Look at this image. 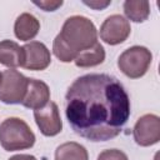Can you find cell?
<instances>
[{"mask_svg":"<svg viewBox=\"0 0 160 160\" xmlns=\"http://www.w3.org/2000/svg\"><path fill=\"white\" fill-rule=\"evenodd\" d=\"M65 114L71 129L90 141L116 138L130 116L122 84L108 74H86L69 86Z\"/></svg>","mask_w":160,"mask_h":160,"instance_id":"1","label":"cell"},{"mask_svg":"<svg viewBox=\"0 0 160 160\" xmlns=\"http://www.w3.org/2000/svg\"><path fill=\"white\" fill-rule=\"evenodd\" d=\"M58 36L76 56L98 42L96 26L90 19L81 15L68 18Z\"/></svg>","mask_w":160,"mask_h":160,"instance_id":"2","label":"cell"},{"mask_svg":"<svg viewBox=\"0 0 160 160\" xmlns=\"http://www.w3.org/2000/svg\"><path fill=\"white\" fill-rule=\"evenodd\" d=\"M35 144V134L20 118H8L0 124V145L6 151L29 149Z\"/></svg>","mask_w":160,"mask_h":160,"instance_id":"3","label":"cell"},{"mask_svg":"<svg viewBox=\"0 0 160 160\" xmlns=\"http://www.w3.org/2000/svg\"><path fill=\"white\" fill-rule=\"evenodd\" d=\"M152 61L151 51L140 45L131 46L124 50L119 59L118 66L120 71L130 79H139L146 74Z\"/></svg>","mask_w":160,"mask_h":160,"instance_id":"4","label":"cell"},{"mask_svg":"<svg viewBox=\"0 0 160 160\" xmlns=\"http://www.w3.org/2000/svg\"><path fill=\"white\" fill-rule=\"evenodd\" d=\"M29 78L15 69L2 72L0 82V101L5 104H21L26 94Z\"/></svg>","mask_w":160,"mask_h":160,"instance_id":"5","label":"cell"},{"mask_svg":"<svg viewBox=\"0 0 160 160\" xmlns=\"http://www.w3.org/2000/svg\"><path fill=\"white\" fill-rule=\"evenodd\" d=\"M131 32L130 22L122 15L114 14L108 16L100 26V38L109 45L124 42Z\"/></svg>","mask_w":160,"mask_h":160,"instance_id":"6","label":"cell"},{"mask_svg":"<svg viewBox=\"0 0 160 160\" xmlns=\"http://www.w3.org/2000/svg\"><path fill=\"white\" fill-rule=\"evenodd\" d=\"M134 140L140 146H151L160 140V118L155 114H145L138 119L132 129Z\"/></svg>","mask_w":160,"mask_h":160,"instance_id":"7","label":"cell"},{"mask_svg":"<svg viewBox=\"0 0 160 160\" xmlns=\"http://www.w3.org/2000/svg\"><path fill=\"white\" fill-rule=\"evenodd\" d=\"M34 118L40 132L45 136H55L62 130L59 108L54 101H49L44 108L34 110Z\"/></svg>","mask_w":160,"mask_h":160,"instance_id":"8","label":"cell"},{"mask_svg":"<svg viewBox=\"0 0 160 160\" xmlns=\"http://www.w3.org/2000/svg\"><path fill=\"white\" fill-rule=\"evenodd\" d=\"M24 50V61H22V68L28 70H45L50 62H51V56L50 51L46 48L45 44L40 41H30L22 46Z\"/></svg>","mask_w":160,"mask_h":160,"instance_id":"9","label":"cell"},{"mask_svg":"<svg viewBox=\"0 0 160 160\" xmlns=\"http://www.w3.org/2000/svg\"><path fill=\"white\" fill-rule=\"evenodd\" d=\"M49 101H50V89L48 84L41 80L29 78L26 94L24 96L21 105L32 110H38L44 108Z\"/></svg>","mask_w":160,"mask_h":160,"instance_id":"10","label":"cell"},{"mask_svg":"<svg viewBox=\"0 0 160 160\" xmlns=\"http://www.w3.org/2000/svg\"><path fill=\"white\" fill-rule=\"evenodd\" d=\"M39 30H40V22L30 12H22L15 20L14 32L19 40L22 41L32 40L38 35Z\"/></svg>","mask_w":160,"mask_h":160,"instance_id":"11","label":"cell"},{"mask_svg":"<svg viewBox=\"0 0 160 160\" xmlns=\"http://www.w3.org/2000/svg\"><path fill=\"white\" fill-rule=\"evenodd\" d=\"M24 50L18 42L12 40L0 41V64L8 66L9 69H15L22 66Z\"/></svg>","mask_w":160,"mask_h":160,"instance_id":"12","label":"cell"},{"mask_svg":"<svg viewBox=\"0 0 160 160\" xmlns=\"http://www.w3.org/2000/svg\"><path fill=\"white\" fill-rule=\"evenodd\" d=\"M105 60V49L100 42H96L91 48L81 51L74 60L79 68H92L100 65Z\"/></svg>","mask_w":160,"mask_h":160,"instance_id":"13","label":"cell"},{"mask_svg":"<svg viewBox=\"0 0 160 160\" xmlns=\"http://www.w3.org/2000/svg\"><path fill=\"white\" fill-rule=\"evenodd\" d=\"M55 160H89V154L79 142L68 141L56 148Z\"/></svg>","mask_w":160,"mask_h":160,"instance_id":"14","label":"cell"},{"mask_svg":"<svg viewBox=\"0 0 160 160\" xmlns=\"http://www.w3.org/2000/svg\"><path fill=\"white\" fill-rule=\"evenodd\" d=\"M122 8L126 18L134 22H142L150 15V2L146 0H126Z\"/></svg>","mask_w":160,"mask_h":160,"instance_id":"15","label":"cell"},{"mask_svg":"<svg viewBox=\"0 0 160 160\" xmlns=\"http://www.w3.org/2000/svg\"><path fill=\"white\" fill-rule=\"evenodd\" d=\"M98 160H129L126 154L118 149H108L99 154Z\"/></svg>","mask_w":160,"mask_h":160,"instance_id":"16","label":"cell"},{"mask_svg":"<svg viewBox=\"0 0 160 160\" xmlns=\"http://www.w3.org/2000/svg\"><path fill=\"white\" fill-rule=\"evenodd\" d=\"M34 4L41 8L45 11H55L58 8L62 5V0H44V1H34Z\"/></svg>","mask_w":160,"mask_h":160,"instance_id":"17","label":"cell"},{"mask_svg":"<svg viewBox=\"0 0 160 160\" xmlns=\"http://www.w3.org/2000/svg\"><path fill=\"white\" fill-rule=\"evenodd\" d=\"M86 6H90L91 9L94 10H101V9H105L108 5L111 4V0H106V1H99V0H94V1H82Z\"/></svg>","mask_w":160,"mask_h":160,"instance_id":"18","label":"cell"},{"mask_svg":"<svg viewBox=\"0 0 160 160\" xmlns=\"http://www.w3.org/2000/svg\"><path fill=\"white\" fill-rule=\"evenodd\" d=\"M8 160H36V158L32 155H29V154H18V155L11 156Z\"/></svg>","mask_w":160,"mask_h":160,"instance_id":"19","label":"cell"},{"mask_svg":"<svg viewBox=\"0 0 160 160\" xmlns=\"http://www.w3.org/2000/svg\"><path fill=\"white\" fill-rule=\"evenodd\" d=\"M1 79H2V72H0V82H1Z\"/></svg>","mask_w":160,"mask_h":160,"instance_id":"20","label":"cell"}]
</instances>
